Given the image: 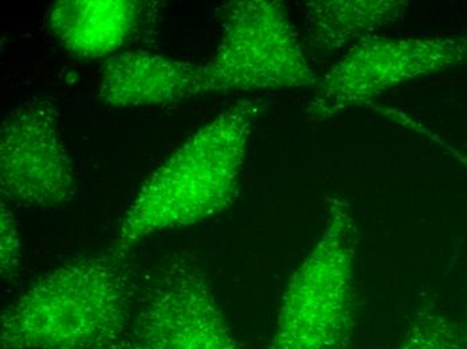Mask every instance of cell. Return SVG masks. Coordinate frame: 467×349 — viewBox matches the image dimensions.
Masks as SVG:
<instances>
[{
    "label": "cell",
    "mask_w": 467,
    "mask_h": 349,
    "mask_svg": "<svg viewBox=\"0 0 467 349\" xmlns=\"http://www.w3.org/2000/svg\"><path fill=\"white\" fill-rule=\"evenodd\" d=\"M199 65L141 50L108 58L99 81L102 104L116 109L164 107L195 98Z\"/></svg>",
    "instance_id": "cell-8"
},
{
    "label": "cell",
    "mask_w": 467,
    "mask_h": 349,
    "mask_svg": "<svg viewBox=\"0 0 467 349\" xmlns=\"http://www.w3.org/2000/svg\"><path fill=\"white\" fill-rule=\"evenodd\" d=\"M22 241L13 210L2 200L0 203V273L10 281L21 268Z\"/></svg>",
    "instance_id": "cell-12"
},
{
    "label": "cell",
    "mask_w": 467,
    "mask_h": 349,
    "mask_svg": "<svg viewBox=\"0 0 467 349\" xmlns=\"http://www.w3.org/2000/svg\"><path fill=\"white\" fill-rule=\"evenodd\" d=\"M358 230L344 198L282 293L267 349H350L355 326Z\"/></svg>",
    "instance_id": "cell-3"
},
{
    "label": "cell",
    "mask_w": 467,
    "mask_h": 349,
    "mask_svg": "<svg viewBox=\"0 0 467 349\" xmlns=\"http://www.w3.org/2000/svg\"><path fill=\"white\" fill-rule=\"evenodd\" d=\"M265 107L236 102L199 128L142 183L119 221L112 251L127 255L144 238L204 222L239 194L253 129Z\"/></svg>",
    "instance_id": "cell-1"
},
{
    "label": "cell",
    "mask_w": 467,
    "mask_h": 349,
    "mask_svg": "<svg viewBox=\"0 0 467 349\" xmlns=\"http://www.w3.org/2000/svg\"><path fill=\"white\" fill-rule=\"evenodd\" d=\"M138 293L127 255L74 258L42 275L0 319V349H108L130 336Z\"/></svg>",
    "instance_id": "cell-2"
},
{
    "label": "cell",
    "mask_w": 467,
    "mask_h": 349,
    "mask_svg": "<svg viewBox=\"0 0 467 349\" xmlns=\"http://www.w3.org/2000/svg\"><path fill=\"white\" fill-rule=\"evenodd\" d=\"M395 349H467V339L446 314L423 309Z\"/></svg>",
    "instance_id": "cell-11"
},
{
    "label": "cell",
    "mask_w": 467,
    "mask_h": 349,
    "mask_svg": "<svg viewBox=\"0 0 467 349\" xmlns=\"http://www.w3.org/2000/svg\"><path fill=\"white\" fill-rule=\"evenodd\" d=\"M141 8L135 0H59L48 8L47 24L74 56L110 58L135 33Z\"/></svg>",
    "instance_id": "cell-9"
},
{
    "label": "cell",
    "mask_w": 467,
    "mask_h": 349,
    "mask_svg": "<svg viewBox=\"0 0 467 349\" xmlns=\"http://www.w3.org/2000/svg\"><path fill=\"white\" fill-rule=\"evenodd\" d=\"M410 2L399 0H317L305 3L310 46L323 56L352 49L379 31L398 24Z\"/></svg>",
    "instance_id": "cell-10"
},
{
    "label": "cell",
    "mask_w": 467,
    "mask_h": 349,
    "mask_svg": "<svg viewBox=\"0 0 467 349\" xmlns=\"http://www.w3.org/2000/svg\"><path fill=\"white\" fill-rule=\"evenodd\" d=\"M77 191L59 113L47 100L19 105L0 128V192L7 203L58 207Z\"/></svg>",
    "instance_id": "cell-7"
},
{
    "label": "cell",
    "mask_w": 467,
    "mask_h": 349,
    "mask_svg": "<svg viewBox=\"0 0 467 349\" xmlns=\"http://www.w3.org/2000/svg\"><path fill=\"white\" fill-rule=\"evenodd\" d=\"M462 67H467V33L418 38L372 36L347 51L320 79L307 107V118L313 123L332 120L399 85Z\"/></svg>",
    "instance_id": "cell-5"
},
{
    "label": "cell",
    "mask_w": 467,
    "mask_h": 349,
    "mask_svg": "<svg viewBox=\"0 0 467 349\" xmlns=\"http://www.w3.org/2000/svg\"><path fill=\"white\" fill-rule=\"evenodd\" d=\"M130 334L145 349H242L204 274L181 258L138 297Z\"/></svg>",
    "instance_id": "cell-6"
},
{
    "label": "cell",
    "mask_w": 467,
    "mask_h": 349,
    "mask_svg": "<svg viewBox=\"0 0 467 349\" xmlns=\"http://www.w3.org/2000/svg\"><path fill=\"white\" fill-rule=\"evenodd\" d=\"M318 82L284 5L273 0H241L224 14L215 53L199 65L195 98L301 89Z\"/></svg>",
    "instance_id": "cell-4"
},
{
    "label": "cell",
    "mask_w": 467,
    "mask_h": 349,
    "mask_svg": "<svg viewBox=\"0 0 467 349\" xmlns=\"http://www.w3.org/2000/svg\"><path fill=\"white\" fill-rule=\"evenodd\" d=\"M108 349H145L142 347L140 343L138 342V340L133 339L132 334H130V336L125 337L124 340H121V342L116 343L115 345H112V347Z\"/></svg>",
    "instance_id": "cell-13"
},
{
    "label": "cell",
    "mask_w": 467,
    "mask_h": 349,
    "mask_svg": "<svg viewBox=\"0 0 467 349\" xmlns=\"http://www.w3.org/2000/svg\"><path fill=\"white\" fill-rule=\"evenodd\" d=\"M458 159H461V160L465 163L466 169H467V156L460 155V153H457Z\"/></svg>",
    "instance_id": "cell-14"
}]
</instances>
